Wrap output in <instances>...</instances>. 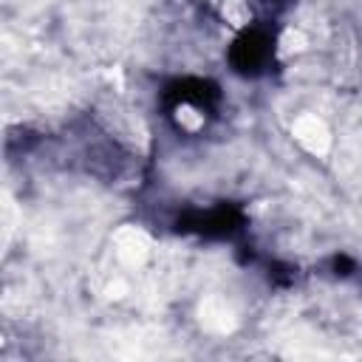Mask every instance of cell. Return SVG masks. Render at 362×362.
<instances>
[{
  "mask_svg": "<svg viewBox=\"0 0 362 362\" xmlns=\"http://www.w3.org/2000/svg\"><path fill=\"white\" fill-rule=\"evenodd\" d=\"M243 223V215L235 209V206H215V209H206V212H192L187 218L178 221V229L184 232H198V235H206V238H226L232 232H238Z\"/></svg>",
  "mask_w": 362,
  "mask_h": 362,
  "instance_id": "2",
  "label": "cell"
},
{
  "mask_svg": "<svg viewBox=\"0 0 362 362\" xmlns=\"http://www.w3.org/2000/svg\"><path fill=\"white\" fill-rule=\"evenodd\" d=\"M272 59V37L263 28L243 31L229 51V62L238 74H260Z\"/></svg>",
  "mask_w": 362,
  "mask_h": 362,
  "instance_id": "1",
  "label": "cell"
},
{
  "mask_svg": "<svg viewBox=\"0 0 362 362\" xmlns=\"http://www.w3.org/2000/svg\"><path fill=\"white\" fill-rule=\"evenodd\" d=\"M167 99L173 105H192V107H209L218 99V90L204 79H178L167 88Z\"/></svg>",
  "mask_w": 362,
  "mask_h": 362,
  "instance_id": "3",
  "label": "cell"
}]
</instances>
